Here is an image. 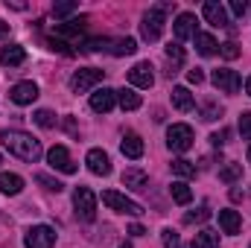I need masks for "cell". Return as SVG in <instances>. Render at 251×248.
I'll list each match as a JSON object with an SVG mask.
<instances>
[{
	"label": "cell",
	"instance_id": "23",
	"mask_svg": "<svg viewBox=\"0 0 251 248\" xmlns=\"http://www.w3.org/2000/svg\"><path fill=\"white\" fill-rule=\"evenodd\" d=\"M134 50H137V41L134 38H117V41L108 44V53L111 56H131Z\"/></svg>",
	"mask_w": 251,
	"mask_h": 248
},
{
	"label": "cell",
	"instance_id": "39",
	"mask_svg": "<svg viewBox=\"0 0 251 248\" xmlns=\"http://www.w3.org/2000/svg\"><path fill=\"white\" fill-rule=\"evenodd\" d=\"M246 9H249V3H246V0H231V12H234L237 18H243V15H246Z\"/></svg>",
	"mask_w": 251,
	"mask_h": 248
},
{
	"label": "cell",
	"instance_id": "21",
	"mask_svg": "<svg viewBox=\"0 0 251 248\" xmlns=\"http://www.w3.org/2000/svg\"><path fill=\"white\" fill-rule=\"evenodd\" d=\"M117 102L123 111H137L140 108V94H134V88H123L117 91Z\"/></svg>",
	"mask_w": 251,
	"mask_h": 248
},
{
	"label": "cell",
	"instance_id": "47",
	"mask_svg": "<svg viewBox=\"0 0 251 248\" xmlns=\"http://www.w3.org/2000/svg\"><path fill=\"white\" fill-rule=\"evenodd\" d=\"M0 164H3V158H0Z\"/></svg>",
	"mask_w": 251,
	"mask_h": 248
},
{
	"label": "cell",
	"instance_id": "25",
	"mask_svg": "<svg viewBox=\"0 0 251 248\" xmlns=\"http://www.w3.org/2000/svg\"><path fill=\"white\" fill-rule=\"evenodd\" d=\"M167 62H170V76H173V73H178V67L184 64V50H181V44H178V41L167 47Z\"/></svg>",
	"mask_w": 251,
	"mask_h": 248
},
{
	"label": "cell",
	"instance_id": "1",
	"mask_svg": "<svg viewBox=\"0 0 251 248\" xmlns=\"http://www.w3.org/2000/svg\"><path fill=\"white\" fill-rule=\"evenodd\" d=\"M0 143L12 152V155H18L21 161H26V164H35L38 158H41V140H35L32 134H26V131H18V128H6V131H0Z\"/></svg>",
	"mask_w": 251,
	"mask_h": 248
},
{
	"label": "cell",
	"instance_id": "28",
	"mask_svg": "<svg viewBox=\"0 0 251 248\" xmlns=\"http://www.w3.org/2000/svg\"><path fill=\"white\" fill-rule=\"evenodd\" d=\"M240 175H243V164H225V167L219 170V178H222L225 184H234V181H240Z\"/></svg>",
	"mask_w": 251,
	"mask_h": 248
},
{
	"label": "cell",
	"instance_id": "13",
	"mask_svg": "<svg viewBox=\"0 0 251 248\" xmlns=\"http://www.w3.org/2000/svg\"><path fill=\"white\" fill-rule=\"evenodd\" d=\"M173 32H176V41L181 44V41H187L196 35V15H190V12H181L178 18H176V24H173Z\"/></svg>",
	"mask_w": 251,
	"mask_h": 248
},
{
	"label": "cell",
	"instance_id": "12",
	"mask_svg": "<svg viewBox=\"0 0 251 248\" xmlns=\"http://www.w3.org/2000/svg\"><path fill=\"white\" fill-rule=\"evenodd\" d=\"M128 82L134 88H152L155 85V73H152V64L149 62H137L128 70Z\"/></svg>",
	"mask_w": 251,
	"mask_h": 248
},
{
	"label": "cell",
	"instance_id": "30",
	"mask_svg": "<svg viewBox=\"0 0 251 248\" xmlns=\"http://www.w3.org/2000/svg\"><path fill=\"white\" fill-rule=\"evenodd\" d=\"M173 173L181 175V178H193V175H196V167L190 164L187 158H176V161H173Z\"/></svg>",
	"mask_w": 251,
	"mask_h": 248
},
{
	"label": "cell",
	"instance_id": "6",
	"mask_svg": "<svg viewBox=\"0 0 251 248\" xmlns=\"http://www.w3.org/2000/svg\"><path fill=\"white\" fill-rule=\"evenodd\" d=\"M102 201H105L111 210H117V213H128V216H140V213H143V207H140L137 201L120 196L117 190H105V193H102Z\"/></svg>",
	"mask_w": 251,
	"mask_h": 248
},
{
	"label": "cell",
	"instance_id": "9",
	"mask_svg": "<svg viewBox=\"0 0 251 248\" xmlns=\"http://www.w3.org/2000/svg\"><path fill=\"white\" fill-rule=\"evenodd\" d=\"M9 99L15 105H32L38 99V85L35 82H18L9 88Z\"/></svg>",
	"mask_w": 251,
	"mask_h": 248
},
{
	"label": "cell",
	"instance_id": "16",
	"mask_svg": "<svg viewBox=\"0 0 251 248\" xmlns=\"http://www.w3.org/2000/svg\"><path fill=\"white\" fill-rule=\"evenodd\" d=\"M24 62H26V50L21 44H9V47L0 50V64L3 67H21Z\"/></svg>",
	"mask_w": 251,
	"mask_h": 248
},
{
	"label": "cell",
	"instance_id": "31",
	"mask_svg": "<svg viewBox=\"0 0 251 248\" xmlns=\"http://www.w3.org/2000/svg\"><path fill=\"white\" fill-rule=\"evenodd\" d=\"M35 181L44 187V190H50V193H62V190H64V184L59 181V178H53V175H44V173H41V175H35Z\"/></svg>",
	"mask_w": 251,
	"mask_h": 248
},
{
	"label": "cell",
	"instance_id": "26",
	"mask_svg": "<svg viewBox=\"0 0 251 248\" xmlns=\"http://www.w3.org/2000/svg\"><path fill=\"white\" fill-rule=\"evenodd\" d=\"M170 196H173V201H176V204H190V201H193V190H190L184 181H173Z\"/></svg>",
	"mask_w": 251,
	"mask_h": 248
},
{
	"label": "cell",
	"instance_id": "17",
	"mask_svg": "<svg viewBox=\"0 0 251 248\" xmlns=\"http://www.w3.org/2000/svg\"><path fill=\"white\" fill-rule=\"evenodd\" d=\"M120 149H123L126 158H131V161L143 158V140H140V134H134V131H126V137H123V143H120Z\"/></svg>",
	"mask_w": 251,
	"mask_h": 248
},
{
	"label": "cell",
	"instance_id": "33",
	"mask_svg": "<svg viewBox=\"0 0 251 248\" xmlns=\"http://www.w3.org/2000/svg\"><path fill=\"white\" fill-rule=\"evenodd\" d=\"M204 219H210V210L201 204V207H196V210H190L187 216H184V222L187 225H193V222H204Z\"/></svg>",
	"mask_w": 251,
	"mask_h": 248
},
{
	"label": "cell",
	"instance_id": "41",
	"mask_svg": "<svg viewBox=\"0 0 251 248\" xmlns=\"http://www.w3.org/2000/svg\"><path fill=\"white\" fill-rule=\"evenodd\" d=\"M187 79L193 82V85H199V82H204V73L196 67V70H187Z\"/></svg>",
	"mask_w": 251,
	"mask_h": 248
},
{
	"label": "cell",
	"instance_id": "32",
	"mask_svg": "<svg viewBox=\"0 0 251 248\" xmlns=\"http://www.w3.org/2000/svg\"><path fill=\"white\" fill-rule=\"evenodd\" d=\"M32 120L41 125V128H53V125H56V114H53V111H47V108H41V111H35V117H32Z\"/></svg>",
	"mask_w": 251,
	"mask_h": 248
},
{
	"label": "cell",
	"instance_id": "37",
	"mask_svg": "<svg viewBox=\"0 0 251 248\" xmlns=\"http://www.w3.org/2000/svg\"><path fill=\"white\" fill-rule=\"evenodd\" d=\"M240 134H243V140H251V111L240 114Z\"/></svg>",
	"mask_w": 251,
	"mask_h": 248
},
{
	"label": "cell",
	"instance_id": "42",
	"mask_svg": "<svg viewBox=\"0 0 251 248\" xmlns=\"http://www.w3.org/2000/svg\"><path fill=\"white\" fill-rule=\"evenodd\" d=\"M128 234H131V237H143L146 231H143V225H137V222H134V225L128 228Z\"/></svg>",
	"mask_w": 251,
	"mask_h": 248
},
{
	"label": "cell",
	"instance_id": "43",
	"mask_svg": "<svg viewBox=\"0 0 251 248\" xmlns=\"http://www.w3.org/2000/svg\"><path fill=\"white\" fill-rule=\"evenodd\" d=\"M6 32H9V24H3V21H0V38H3Z\"/></svg>",
	"mask_w": 251,
	"mask_h": 248
},
{
	"label": "cell",
	"instance_id": "35",
	"mask_svg": "<svg viewBox=\"0 0 251 248\" xmlns=\"http://www.w3.org/2000/svg\"><path fill=\"white\" fill-rule=\"evenodd\" d=\"M161 243H164V248H178V234L173 228H164L161 231Z\"/></svg>",
	"mask_w": 251,
	"mask_h": 248
},
{
	"label": "cell",
	"instance_id": "40",
	"mask_svg": "<svg viewBox=\"0 0 251 248\" xmlns=\"http://www.w3.org/2000/svg\"><path fill=\"white\" fill-rule=\"evenodd\" d=\"M225 137H228V131H213V134H210V143L219 149V146H225Z\"/></svg>",
	"mask_w": 251,
	"mask_h": 248
},
{
	"label": "cell",
	"instance_id": "10",
	"mask_svg": "<svg viewBox=\"0 0 251 248\" xmlns=\"http://www.w3.org/2000/svg\"><path fill=\"white\" fill-rule=\"evenodd\" d=\"M47 161H50L53 170H59L64 175H73V173H76V164H73V158H70V152H67L64 146H53V149L47 152Z\"/></svg>",
	"mask_w": 251,
	"mask_h": 248
},
{
	"label": "cell",
	"instance_id": "38",
	"mask_svg": "<svg viewBox=\"0 0 251 248\" xmlns=\"http://www.w3.org/2000/svg\"><path fill=\"white\" fill-rule=\"evenodd\" d=\"M76 9H79L76 3H56V6H53V15H56V18H64V15H70V12H76Z\"/></svg>",
	"mask_w": 251,
	"mask_h": 248
},
{
	"label": "cell",
	"instance_id": "29",
	"mask_svg": "<svg viewBox=\"0 0 251 248\" xmlns=\"http://www.w3.org/2000/svg\"><path fill=\"white\" fill-rule=\"evenodd\" d=\"M85 24H88V18H79V21H70V24H59L56 35H79L85 29Z\"/></svg>",
	"mask_w": 251,
	"mask_h": 248
},
{
	"label": "cell",
	"instance_id": "5",
	"mask_svg": "<svg viewBox=\"0 0 251 248\" xmlns=\"http://www.w3.org/2000/svg\"><path fill=\"white\" fill-rule=\"evenodd\" d=\"M97 82H102V70H97V67H82V70H76V73L70 76V91L85 94V91H91Z\"/></svg>",
	"mask_w": 251,
	"mask_h": 248
},
{
	"label": "cell",
	"instance_id": "8",
	"mask_svg": "<svg viewBox=\"0 0 251 248\" xmlns=\"http://www.w3.org/2000/svg\"><path fill=\"white\" fill-rule=\"evenodd\" d=\"M26 248H53L56 246V231L50 225H35L26 231Z\"/></svg>",
	"mask_w": 251,
	"mask_h": 248
},
{
	"label": "cell",
	"instance_id": "46",
	"mask_svg": "<svg viewBox=\"0 0 251 248\" xmlns=\"http://www.w3.org/2000/svg\"><path fill=\"white\" fill-rule=\"evenodd\" d=\"M249 164H251V149H249Z\"/></svg>",
	"mask_w": 251,
	"mask_h": 248
},
{
	"label": "cell",
	"instance_id": "24",
	"mask_svg": "<svg viewBox=\"0 0 251 248\" xmlns=\"http://www.w3.org/2000/svg\"><path fill=\"white\" fill-rule=\"evenodd\" d=\"M193 248H219V234H216V231H210V228L199 231V234H196V240H193Z\"/></svg>",
	"mask_w": 251,
	"mask_h": 248
},
{
	"label": "cell",
	"instance_id": "18",
	"mask_svg": "<svg viewBox=\"0 0 251 248\" xmlns=\"http://www.w3.org/2000/svg\"><path fill=\"white\" fill-rule=\"evenodd\" d=\"M219 228H222L225 234H240V228H243L240 213H237V210H219Z\"/></svg>",
	"mask_w": 251,
	"mask_h": 248
},
{
	"label": "cell",
	"instance_id": "45",
	"mask_svg": "<svg viewBox=\"0 0 251 248\" xmlns=\"http://www.w3.org/2000/svg\"><path fill=\"white\" fill-rule=\"evenodd\" d=\"M120 248H131V243H123V246H120Z\"/></svg>",
	"mask_w": 251,
	"mask_h": 248
},
{
	"label": "cell",
	"instance_id": "15",
	"mask_svg": "<svg viewBox=\"0 0 251 248\" xmlns=\"http://www.w3.org/2000/svg\"><path fill=\"white\" fill-rule=\"evenodd\" d=\"M201 15H204L207 24H213V26H228V12H225V6L216 3V0H207V3L201 6Z\"/></svg>",
	"mask_w": 251,
	"mask_h": 248
},
{
	"label": "cell",
	"instance_id": "7",
	"mask_svg": "<svg viewBox=\"0 0 251 248\" xmlns=\"http://www.w3.org/2000/svg\"><path fill=\"white\" fill-rule=\"evenodd\" d=\"M210 82H213V85H216L222 94H237V91L243 88V79H240V73H237V70H228V67H219V70H213Z\"/></svg>",
	"mask_w": 251,
	"mask_h": 248
},
{
	"label": "cell",
	"instance_id": "36",
	"mask_svg": "<svg viewBox=\"0 0 251 248\" xmlns=\"http://www.w3.org/2000/svg\"><path fill=\"white\" fill-rule=\"evenodd\" d=\"M219 53H222V56H225L228 62H234V59L240 56V47H237L234 41H225V44H219Z\"/></svg>",
	"mask_w": 251,
	"mask_h": 248
},
{
	"label": "cell",
	"instance_id": "14",
	"mask_svg": "<svg viewBox=\"0 0 251 248\" xmlns=\"http://www.w3.org/2000/svg\"><path fill=\"white\" fill-rule=\"evenodd\" d=\"M85 164H88V170H91L94 175H108V173H111V161H108V155H105L102 149H91V152L85 155Z\"/></svg>",
	"mask_w": 251,
	"mask_h": 248
},
{
	"label": "cell",
	"instance_id": "2",
	"mask_svg": "<svg viewBox=\"0 0 251 248\" xmlns=\"http://www.w3.org/2000/svg\"><path fill=\"white\" fill-rule=\"evenodd\" d=\"M167 9H170V3H161V6H155V9H149V12L143 15L140 32H143L146 41H158V38H161L164 24H167Z\"/></svg>",
	"mask_w": 251,
	"mask_h": 248
},
{
	"label": "cell",
	"instance_id": "20",
	"mask_svg": "<svg viewBox=\"0 0 251 248\" xmlns=\"http://www.w3.org/2000/svg\"><path fill=\"white\" fill-rule=\"evenodd\" d=\"M193 38H196V50H199V56H204V59H207V56H213V53H216V47H219V44H216V38H213L210 32H196Z\"/></svg>",
	"mask_w": 251,
	"mask_h": 248
},
{
	"label": "cell",
	"instance_id": "19",
	"mask_svg": "<svg viewBox=\"0 0 251 248\" xmlns=\"http://www.w3.org/2000/svg\"><path fill=\"white\" fill-rule=\"evenodd\" d=\"M173 105H176L178 111H193V108H196V99H193V94H190L184 85H176V88H173Z\"/></svg>",
	"mask_w": 251,
	"mask_h": 248
},
{
	"label": "cell",
	"instance_id": "34",
	"mask_svg": "<svg viewBox=\"0 0 251 248\" xmlns=\"http://www.w3.org/2000/svg\"><path fill=\"white\" fill-rule=\"evenodd\" d=\"M201 114H204L201 120L210 123V120H219V117H222V108H219L216 102H204V105H201Z\"/></svg>",
	"mask_w": 251,
	"mask_h": 248
},
{
	"label": "cell",
	"instance_id": "11",
	"mask_svg": "<svg viewBox=\"0 0 251 248\" xmlns=\"http://www.w3.org/2000/svg\"><path fill=\"white\" fill-rule=\"evenodd\" d=\"M114 105H117V91H111V88H100V91L91 94V108H94L97 114H108Z\"/></svg>",
	"mask_w": 251,
	"mask_h": 248
},
{
	"label": "cell",
	"instance_id": "3",
	"mask_svg": "<svg viewBox=\"0 0 251 248\" xmlns=\"http://www.w3.org/2000/svg\"><path fill=\"white\" fill-rule=\"evenodd\" d=\"M73 207H76V216L82 222H94L97 219V196L91 187H76L73 190Z\"/></svg>",
	"mask_w": 251,
	"mask_h": 248
},
{
	"label": "cell",
	"instance_id": "22",
	"mask_svg": "<svg viewBox=\"0 0 251 248\" xmlns=\"http://www.w3.org/2000/svg\"><path fill=\"white\" fill-rule=\"evenodd\" d=\"M0 190L9 193V196H18L24 190V178L15 175V173H0Z\"/></svg>",
	"mask_w": 251,
	"mask_h": 248
},
{
	"label": "cell",
	"instance_id": "4",
	"mask_svg": "<svg viewBox=\"0 0 251 248\" xmlns=\"http://www.w3.org/2000/svg\"><path fill=\"white\" fill-rule=\"evenodd\" d=\"M167 146L173 149V152H187L190 146H193V128L184 123H176L167 128Z\"/></svg>",
	"mask_w": 251,
	"mask_h": 248
},
{
	"label": "cell",
	"instance_id": "27",
	"mask_svg": "<svg viewBox=\"0 0 251 248\" xmlns=\"http://www.w3.org/2000/svg\"><path fill=\"white\" fill-rule=\"evenodd\" d=\"M146 181H149V178H146V173H143V170H126V173H123V184L131 187V190H143Z\"/></svg>",
	"mask_w": 251,
	"mask_h": 248
},
{
	"label": "cell",
	"instance_id": "44",
	"mask_svg": "<svg viewBox=\"0 0 251 248\" xmlns=\"http://www.w3.org/2000/svg\"><path fill=\"white\" fill-rule=\"evenodd\" d=\"M246 94H249V97H251V76H249V79H246Z\"/></svg>",
	"mask_w": 251,
	"mask_h": 248
}]
</instances>
